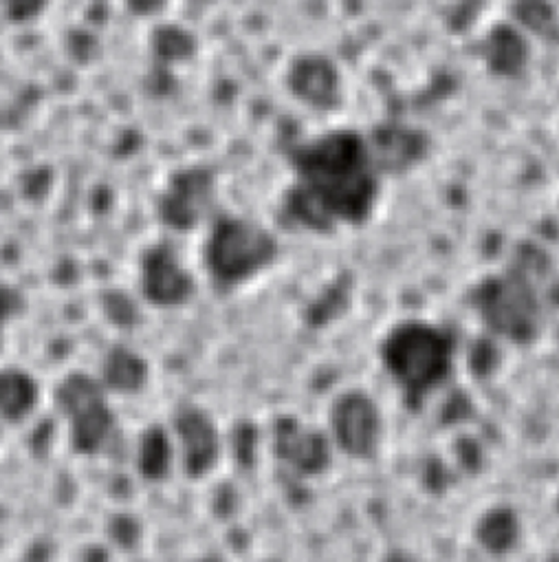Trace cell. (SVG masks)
<instances>
[{"label":"cell","instance_id":"5","mask_svg":"<svg viewBox=\"0 0 559 562\" xmlns=\"http://www.w3.org/2000/svg\"><path fill=\"white\" fill-rule=\"evenodd\" d=\"M333 432L349 454L370 457L379 446V411L364 395H346L333 411Z\"/></svg>","mask_w":559,"mask_h":562},{"label":"cell","instance_id":"2","mask_svg":"<svg viewBox=\"0 0 559 562\" xmlns=\"http://www.w3.org/2000/svg\"><path fill=\"white\" fill-rule=\"evenodd\" d=\"M384 362L403 393L419 402L441 386L452 371V340L432 325L408 323L384 342Z\"/></svg>","mask_w":559,"mask_h":562},{"label":"cell","instance_id":"12","mask_svg":"<svg viewBox=\"0 0 559 562\" xmlns=\"http://www.w3.org/2000/svg\"><path fill=\"white\" fill-rule=\"evenodd\" d=\"M170 0H124L126 10L137 19H155L159 16Z\"/></svg>","mask_w":559,"mask_h":562},{"label":"cell","instance_id":"3","mask_svg":"<svg viewBox=\"0 0 559 562\" xmlns=\"http://www.w3.org/2000/svg\"><path fill=\"white\" fill-rule=\"evenodd\" d=\"M275 256L273 236L244 218H225L209 243L214 271L225 280H244L266 267Z\"/></svg>","mask_w":559,"mask_h":562},{"label":"cell","instance_id":"10","mask_svg":"<svg viewBox=\"0 0 559 562\" xmlns=\"http://www.w3.org/2000/svg\"><path fill=\"white\" fill-rule=\"evenodd\" d=\"M509 52H522V41L515 38L513 32L509 30H502L500 34H495L489 43V58L491 63L502 69V71H509L517 65H522V56L517 54H509Z\"/></svg>","mask_w":559,"mask_h":562},{"label":"cell","instance_id":"4","mask_svg":"<svg viewBox=\"0 0 559 562\" xmlns=\"http://www.w3.org/2000/svg\"><path fill=\"white\" fill-rule=\"evenodd\" d=\"M480 316L495 334L526 342L535 338L539 327V305L533 290L522 278H491L478 294Z\"/></svg>","mask_w":559,"mask_h":562},{"label":"cell","instance_id":"1","mask_svg":"<svg viewBox=\"0 0 559 562\" xmlns=\"http://www.w3.org/2000/svg\"><path fill=\"white\" fill-rule=\"evenodd\" d=\"M303 179L296 192V212L313 225L333 221H364L377 201V181L370 153L353 133H331L296 153Z\"/></svg>","mask_w":559,"mask_h":562},{"label":"cell","instance_id":"13","mask_svg":"<svg viewBox=\"0 0 559 562\" xmlns=\"http://www.w3.org/2000/svg\"><path fill=\"white\" fill-rule=\"evenodd\" d=\"M392 562H408V560H392Z\"/></svg>","mask_w":559,"mask_h":562},{"label":"cell","instance_id":"6","mask_svg":"<svg viewBox=\"0 0 559 562\" xmlns=\"http://www.w3.org/2000/svg\"><path fill=\"white\" fill-rule=\"evenodd\" d=\"M214 196L212 177L203 168H187L174 175L163 196V212L176 225L194 223Z\"/></svg>","mask_w":559,"mask_h":562},{"label":"cell","instance_id":"11","mask_svg":"<svg viewBox=\"0 0 559 562\" xmlns=\"http://www.w3.org/2000/svg\"><path fill=\"white\" fill-rule=\"evenodd\" d=\"M47 8V0H3V12L14 23H30Z\"/></svg>","mask_w":559,"mask_h":562},{"label":"cell","instance_id":"8","mask_svg":"<svg viewBox=\"0 0 559 562\" xmlns=\"http://www.w3.org/2000/svg\"><path fill=\"white\" fill-rule=\"evenodd\" d=\"M150 49L155 58L163 65H179L187 60L194 52L192 36L174 25H161L150 36Z\"/></svg>","mask_w":559,"mask_h":562},{"label":"cell","instance_id":"7","mask_svg":"<svg viewBox=\"0 0 559 562\" xmlns=\"http://www.w3.org/2000/svg\"><path fill=\"white\" fill-rule=\"evenodd\" d=\"M296 91L316 104H329L331 95L338 91V80L333 69L318 58L305 60L294 71Z\"/></svg>","mask_w":559,"mask_h":562},{"label":"cell","instance_id":"9","mask_svg":"<svg viewBox=\"0 0 559 562\" xmlns=\"http://www.w3.org/2000/svg\"><path fill=\"white\" fill-rule=\"evenodd\" d=\"M515 533H517V525L509 512H495V514L487 516V520L482 525V540L495 551H502L509 544H513Z\"/></svg>","mask_w":559,"mask_h":562}]
</instances>
